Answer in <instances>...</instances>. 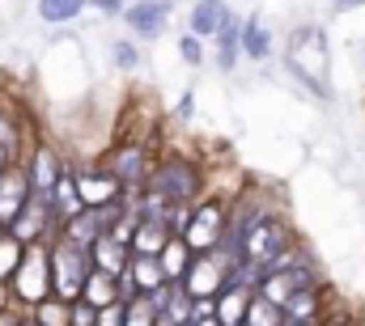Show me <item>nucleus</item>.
<instances>
[{"mask_svg": "<svg viewBox=\"0 0 365 326\" xmlns=\"http://www.w3.org/2000/svg\"><path fill=\"white\" fill-rule=\"evenodd\" d=\"M187 326H221L217 318H195V322H187Z\"/></svg>", "mask_w": 365, "mask_h": 326, "instance_id": "obj_36", "label": "nucleus"}, {"mask_svg": "<svg viewBox=\"0 0 365 326\" xmlns=\"http://www.w3.org/2000/svg\"><path fill=\"white\" fill-rule=\"evenodd\" d=\"M179 60L187 68H204V38H195L191 30L179 34Z\"/></svg>", "mask_w": 365, "mask_h": 326, "instance_id": "obj_28", "label": "nucleus"}, {"mask_svg": "<svg viewBox=\"0 0 365 326\" xmlns=\"http://www.w3.org/2000/svg\"><path fill=\"white\" fill-rule=\"evenodd\" d=\"M153 305L145 301V293H136L132 301H123V326H153Z\"/></svg>", "mask_w": 365, "mask_h": 326, "instance_id": "obj_26", "label": "nucleus"}, {"mask_svg": "<svg viewBox=\"0 0 365 326\" xmlns=\"http://www.w3.org/2000/svg\"><path fill=\"white\" fill-rule=\"evenodd\" d=\"M26 144V127H21V119L13 115V106H0V149L13 157V162H21V149Z\"/></svg>", "mask_w": 365, "mask_h": 326, "instance_id": "obj_21", "label": "nucleus"}, {"mask_svg": "<svg viewBox=\"0 0 365 326\" xmlns=\"http://www.w3.org/2000/svg\"><path fill=\"white\" fill-rule=\"evenodd\" d=\"M9 293H13V305L26 314L30 305H38L43 297H51V263H47V242L26 246L21 250V263L13 267L9 275Z\"/></svg>", "mask_w": 365, "mask_h": 326, "instance_id": "obj_3", "label": "nucleus"}, {"mask_svg": "<svg viewBox=\"0 0 365 326\" xmlns=\"http://www.w3.org/2000/svg\"><path fill=\"white\" fill-rule=\"evenodd\" d=\"M30 182H26V169H21V162H13L4 174H0V225H9L26 204H30Z\"/></svg>", "mask_w": 365, "mask_h": 326, "instance_id": "obj_12", "label": "nucleus"}, {"mask_svg": "<svg viewBox=\"0 0 365 326\" xmlns=\"http://www.w3.org/2000/svg\"><path fill=\"white\" fill-rule=\"evenodd\" d=\"M166 229L158 225V221H136V229H132V242H128V254H158L162 246H166Z\"/></svg>", "mask_w": 365, "mask_h": 326, "instance_id": "obj_22", "label": "nucleus"}, {"mask_svg": "<svg viewBox=\"0 0 365 326\" xmlns=\"http://www.w3.org/2000/svg\"><path fill=\"white\" fill-rule=\"evenodd\" d=\"M21 250H26V246L17 242L9 229L0 233V280H9V275H13V267L21 263Z\"/></svg>", "mask_w": 365, "mask_h": 326, "instance_id": "obj_27", "label": "nucleus"}, {"mask_svg": "<svg viewBox=\"0 0 365 326\" xmlns=\"http://www.w3.org/2000/svg\"><path fill=\"white\" fill-rule=\"evenodd\" d=\"M187 310H191V297L182 293V284H175V293H170V301H166V318L175 326H187Z\"/></svg>", "mask_w": 365, "mask_h": 326, "instance_id": "obj_30", "label": "nucleus"}, {"mask_svg": "<svg viewBox=\"0 0 365 326\" xmlns=\"http://www.w3.org/2000/svg\"><path fill=\"white\" fill-rule=\"evenodd\" d=\"M175 115H179L182 123L195 115V89H182V93H179V102H175Z\"/></svg>", "mask_w": 365, "mask_h": 326, "instance_id": "obj_31", "label": "nucleus"}, {"mask_svg": "<svg viewBox=\"0 0 365 326\" xmlns=\"http://www.w3.org/2000/svg\"><path fill=\"white\" fill-rule=\"evenodd\" d=\"M158 162V153L149 149V140H140V136H123L119 144H110V153L102 157V169L128 191V195H136L140 186H145V178H149V169Z\"/></svg>", "mask_w": 365, "mask_h": 326, "instance_id": "obj_4", "label": "nucleus"}, {"mask_svg": "<svg viewBox=\"0 0 365 326\" xmlns=\"http://www.w3.org/2000/svg\"><path fill=\"white\" fill-rule=\"evenodd\" d=\"M34 9L47 26H68L90 9V0H34Z\"/></svg>", "mask_w": 365, "mask_h": 326, "instance_id": "obj_19", "label": "nucleus"}, {"mask_svg": "<svg viewBox=\"0 0 365 326\" xmlns=\"http://www.w3.org/2000/svg\"><path fill=\"white\" fill-rule=\"evenodd\" d=\"M128 275H132L136 293H153L158 284H166V275L158 267V254H128Z\"/></svg>", "mask_w": 365, "mask_h": 326, "instance_id": "obj_18", "label": "nucleus"}, {"mask_svg": "<svg viewBox=\"0 0 365 326\" xmlns=\"http://www.w3.org/2000/svg\"><path fill=\"white\" fill-rule=\"evenodd\" d=\"M21 169H26V182L34 195H47L56 186V178L68 169V162L60 157V149H51L47 140H30V149L21 153Z\"/></svg>", "mask_w": 365, "mask_h": 326, "instance_id": "obj_8", "label": "nucleus"}, {"mask_svg": "<svg viewBox=\"0 0 365 326\" xmlns=\"http://www.w3.org/2000/svg\"><path fill=\"white\" fill-rule=\"evenodd\" d=\"M187 263H191V250L182 246V238H166V246L158 250V267H162V275H166L170 284H179L182 271H187Z\"/></svg>", "mask_w": 365, "mask_h": 326, "instance_id": "obj_20", "label": "nucleus"}, {"mask_svg": "<svg viewBox=\"0 0 365 326\" xmlns=\"http://www.w3.org/2000/svg\"><path fill=\"white\" fill-rule=\"evenodd\" d=\"M238 26H242V17L230 9L225 21H221L217 34H212V43H217V68H221V73H234L238 60H242V51H238Z\"/></svg>", "mask_w": 365, "mask_h": 326, "instance_id": "obj_15", "label": "nucleus"}, {"mask_svg": "<svg viewBox=\"0 0 365 326\" xmlns=\"http://www.w3.org/2000/svg\"><path fill=\"white\" fill-rule=\"evenodd\" d=\"M17 326H38V322H34V318H21V322H17Z\"/></svg>", "mask_w": 365, "mask_h": 326, "instance_id": "obj_39", "label": "nucleus"}, {"mask_svg": "<svg viewBox=\"0 0 365 326\" xmlns=\"http://www.w3.org/2000/svg\"><path fill=\"white\" fill-rule=\"evenodd\" d=\"M280 310H276L272 301H264V297H255L251 293V301H247V314H242V326H280Z\"/></svg>", "mask_w": 365, "mask_h": 326, "instance_id": "obj_25", "label": "nucleus"}, {"mask_svg": "<svg viewBox=\"0 0 365 326\" xmlns=\"http://www.w3.org/2000/svg\"><path fill=\"white\" fill-rule=\"evenodd\" d=\"M9 165H13V157H9V153H4V149H0V174H4V169H9Z\"/></svg>", "mask_w": 365, "mask_h": 326, "instance_id": "obj_38", "label": "nucleus"}, {"mask_svg": "<svg viewBox=\"0 0 365 326\" xmlns=\"http://www.w3.org/2000/svg\"><path fill=\"white\" fill-rule=\"evenodd\" d=\"M221 229H225V199L212 195V191H204V195L191 204V216H187V225H182L179 238L191 254H208V250H217Z\"/></svg>", "mask_w": 365, "mask_h": 326, "instance_id": "obj_6", "label": "nucleus"}, {"mask_svg": "<svg viewBox=\"0 0 365 326\" xmlns=\"http://www.w3.org/2000/svg\"><path fill=\"white\" fill-rule=\"evenodd\" d=\"M319 326H353L349 318H327V322H319Z\"/></svg>", "mask_w": 365, "mask_h": 326, "instance_id": "obj_37", "label": "nucleus"}, {"mask_svg": "<svg viewBox=\"0 0 365 326\" xmlns=\"http://www.w3.org/2000/svg\"><path fill=\"white\" fill-rule=\"evenodd\" d=\"M68 174H73V186H77L81 208H102V204L123 199V186H119L98 162L93 165H68Z\"/></svg>", "mask_w": 365, "mask_h": 326, "instance_id": "obj_9", "label": "nucleus"}, {"mask_svg": "<svg viewBox=\"0 0 365 326\" xmlns=\"http://www.w3.org/2000/svg\"><path fill=\"white\" fill-rule=\"evenodd\" d=\"M225 13H230L225 0H195V4H191V17H187V30L208 43V38L217 34V26L225 21Z\"/></svg>", "mask_w": 365, "mask_h": 326, "instance_id": "obj_16", "label": "nucleus"}, {"mask_svg": "<svg viewBox=\"0 0 365 326\" xmlns=\"http://www.w3.org/2000/svg\"><path fill=\"white\" fill-rule=\"evenodd\" d=\"M123 4H128V0H90V9H98V13H106V17L123 13Z\"/></svg>", "mask_w": 365, "mask_h": 326, "instance_id": "obj_32", "label": "nucleus"}, {"mask_svg": "<svg viewBox=\"0 0 365 326\" xmlns=\"http://www.w3.org/2000/svg\"><path fill=\"white\" fill-rule=\"evenodd\" d=\"M145 191H158L170 204H195L208 191V174L191 157H158L145 178Z\"/></svg>", "mask_w": 365, "mask_h": 326, "instance_id": "obj_1", "label": "nucleus"}, {"mask_svg": "<svg viewBox=\"0 0 365 326\" xmlns=\"http://www.w3.org/2000/svg\"><path fill=\"white\" fill-rule=\"evenodd\" d=\"M47 199H51V212H56V221H60V225H64L68 216H77V212H81V199H77V186H73V174H68V169L56 178V186L47 191Z\"/></svg>", "mask_w": 365, "mask_h": 326, "instance_id": "obj_17", "label": "nucleus"}, {"mask_svg": "<svg viewBox=\"0 0 365 326\" xmlns=\"http://www.w3.org/2000/svg\"><path fill=\"white\" fill-rule=\"evenodd\" d=\"M0 310H13V293H9V280H0Z\"/></svg>", "mask_w": 365, "mask_h": 326, "instance_id": "obj_34", "label": "nucleus"}, {"mask_svg": "<svg viewBox=\"0 0 365 326\" xmlns=\"http://www.w3.org/2000/svg\"><path fill=\"white\" fill-rule=\"evenodd\" d=\"M238 51L251 60V64H264L268 56H272V30L251 13V17H242V26H238Z\"/></svg>", "mask_w": 365, "mask_h": 326, "instance_id": "obj_13", "label": "nucleus"}, {"mask_svg": "<svg viewBox=\"0 0 365 326\" xmlns=\"http://www.w3.org/2000/svg\"><path fill=\"white\" fill-rule=\"evenodd\" d=\"M26 318H34L38 326H68V301H60V297H43L38 305L26 310Z\"/></svg>", "mask_w": 365, "mask_h": 326, "instance_id": "obj_24", "label": "nucleus"}, {"mask_svg": "<svg viewBox=\"0 0 365 326\" xmlns=\"http://www.w3.org/2000/svg\"><path fill=\"white\" fill-rule=\"evenodd\" d=\"M13 238L21 246H38V242H51L56 233H60V221H56V212H51V199L47 195H30V204L4 225Z\"/></svg>", "mask_w": 365, "mask_h": 326, "instance_id": "obj_7", "label": "nucleus"}, {"mask_svg": "<svg viewBox=\"0 0 365 326\" xmlns=\"http://www.w3.org/2000/svg\"><path fill=\"white\" fill-rule=\"evenodd\" d=\"M110 64H115V68H136V64H140L136 43H132V38H115V43H110Z\"/></svg>", "mask_w": 365, "mask_h": 326, "instance_id": "obj_29", "label": "nucleus"}, {"mask_svg": "<svg viewBox=\"0 0 365 326\" xmlns=\"http://www.w3.org/2000/svg\"><path fill=\"white\" fill-rule=\"evenodd\" d=\"M170 13H175V4L170 0H132V4H123V21H128V30L136 34V38H158L162 30H166V21H170Z\"/></svg>", "mask_w": 365, "mask_h": 326, "instance_id": "obj_11", "label": "nucleus"}, {"mask_svg": "<svg viewBox=\"0 0 365 326\" xmlns=\"http://www.w3.org/2000/svg\"><path fill=\"white\" fill-rule=\"evenodd\" d=\"M81 301H90L93 310H102V305L119 301L115 275H102V271H93V267H90V275H86V284H81Z\"/></svg>", "mask_w": 365, "mask_h": 326, "instance_id": "obj_23", "label": "nucleus"}, {"mask_svg": "<svg viewBox=\"0 0 365 326\" xmlns=\"http://www.w3.org/2000/svg\"><path fill=\"white\" fill-rule=\"evenodd\" d=\"M21 318H26V314H21L17 305H13V310H0V326H17Z\"/></svg>", "mask_w": 365, "mask_h": 326, "instance_id": "obj_33", "label": "nucleus"}, {"mask_svg": "<svg viewBox=\"0 0 365 326\" xmlns=\"http://www.w3.org/2000/svg\"><path fill=\"white\" fill-rule=\"evenodd\" d=\"M0 233H4V225H0Z\"/></svg>", "mask_w": 365, "mask_h": 326, "instance_id": "obj_40", "label": "nucleus"}, {"mask_svg": "<svg viewBox=\"0 0 365 326\" xmlns=\"http://www.w3.org/2000/svg\"><path fill=\"white\" fill-rule=\"evenodd\" d=\"M297 242L293 238V229H289V221L280 216V212H268L264 221H255L247 233H242V246H238V263L242 267H255V271H264L268 263H276L289 246Z\"/></svg>", "mask_w": 365, "mask_h": 326, "instance_id": "obj_2", "label": "nucleus"}, {"mask_svg": "<svg viewBox=\"0 0 365 326\" xmlns=\"http://www.w3.org/2000/svg\"><path fill=\"white\" fill-rule=\"evenodd\" d=\"M47 263H51V297L77 301L81 297V284L90 275V254L81 246L64 242V238H51L47 242Z\"/></svg>", "mask_w": 365, "mask_h": 326, "instance_id": "obj_5", "label": "nucleus"}, {"mask_svg": "<svg viewBox=\"0 0 365 326\" xmlns=\"http://www.w3.org/2000/svg\"><path fill=\"white\" fill-rule=\"evenodd\" d=\"M225 275H230V267L221 263V254H191V263H187V271H182V293L187 297H217L221 293V284H225Z\"/></svg>", "mask_w": 365, "mask_h": 326, "instance_id": "obj_10", "label": "nucleus"}, {"mask_svg": "<svg viewBox=\"0 0 365 326\" xmlns=\"http://www.w3.org/2000/svg\"><path fill=\"white\" fill-rule=\"evenodd\" d=\"M86 254H90V267L102 271V275H123V271H128V246H119L110 233L93 238Z\"/></svg>", "mask_w": 365, "mask_h": 326, "instance_id": "obj_14", "label": "nucleus"}, {"mask_svg": "<svg viewBox=\"0 0 365 326\" xmlns=\"http://www.w3.org/2000/svg\"><path fill=\"white\" fill-rule=\"evenodd\" d=\"M365 0H336V13H349V9H361Z\"/></svg>", "mask_w": 365, "mask_h": 326, "instance_id": "obj_35", "label": "nucleus"}]
</instances>
